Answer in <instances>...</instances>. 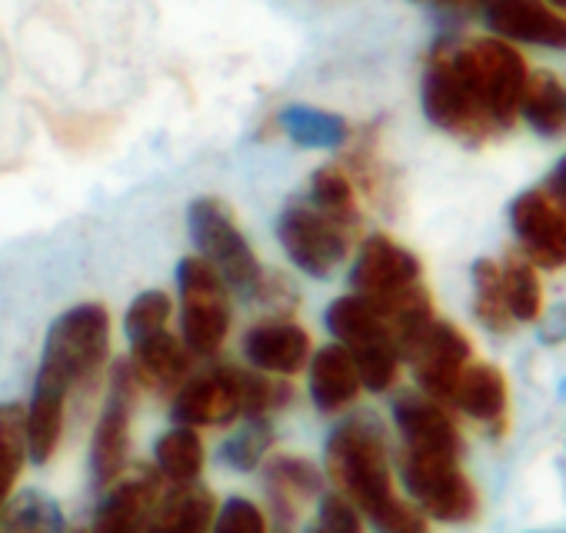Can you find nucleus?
<instances>
[{
    "label": "nucleus",
    "mask_w": 566,
    "mask_h": 533,
    "mask_svg": "<svg viewBox=\"0 0 566 533\" xmlns=\"http://www.w3.org/2000/svg\"><path fill=\"white\" fill-rule=\"evenodd\" d=\"M520 117L539 137L566 134V81H559L549 71L530 74L526 87H523V97H520Z\"/></svg>",
    "instance_id": "nucleus-22"
},
{
    "label": "nucleus",
    "mask_w": 566,
    "mask_h": 533,
    "mask_svg": "<svg viewBox=\"0 0 566 533\" xmlns=\"http://www.w3.org/2000/svg\"><path fill=\"white\" fill-rule=\"evenodd\" d=\"M394 424L400 430L403 450H427V453H463V437L447 414V407L427 394H403L394 404Z\"/></svg>",
    "instance_id": "nucleus-16"
},
{
    "label": "nucleus",
    "mask_w": 566,
    "mask_h": 533,
    "mask_svg": "<svg viewBox=\"0 0 566 533\" xmlns=\"http://www.w3.org/2000/svg\"><path fill=\"white\" fill-rule=\"evenodd\" d=\"M307 384H311V400L321 414H340L347 410L364 384L357 374V364L350 360V354L340 344H331L317 354H311L307 360Z\"/></svg>",
    "instance_id": "nucleus-19"
},
{
    "label": "nucleus",
    "mask_w": 566,
    "mask_h": 533,
    "mask_svg": "<svg viewBox=\"0 0 566 533\" xmlns=\"http://www.w3.org/2000/svg\"><path fill=\"white\" fill-rule=\"evenodd\" d=\"M510 227L533 266H543V271L566 266V217L543 190H523L513 197Z\"/></svg>",
    "instance_id": "nucleus-13"
},
{
    "label": "nucleus",
    "mask_w": 566,
    "mask_h": 533,
    "mask_svg": "<svg viewBox=\"0 0 566 533\" xmlns=\"http://www.w3.org/2000/svg\"><path fill=\"white\" fill-rule=\"evenodd\" d=\"M0 533H64L61 503L41 490H24L0 510Z\"/></svg>",
    "instance_id": "nucleus-25"
},
{
    "label": "nucleus",
    "mask_w": 566,
    "mask_h": 533,
    "mask_svg": "<svg viewBox=\"0 0 566 533\" xmlns=\"http://www.w3.org/2000/svg\"><path fill=\"white\" fill-rule=\"evenodd\" d=\"M180 341L193 357H213L230 334V288L213 266L193 253L177 263Z\"/></svg>",
    "instance_id": "nucleus-7"
},
{
    "label": "nucleus",
    "mask_w": 566,
    "mask_h": 533,
    "mask_svg": "<svg viewBox=\"0 0 566 533\" xmlns=\"http://www.w3.org/2000/svg\"><path fill=\"white\" fill-rule=\"evenodd\" d=\"M170 311H174V304H170V297L164 291H144V294H137L134 304L127 307V317H124L127 337L130 341H140L147 334L164 331L167 321H170Z\"/></svg>",
    "instance_id": "nucleus-31"
},
{
    "label": "nucleus",
    "mask_w": 566,
    "mask_h": 533,
    "mask_svg": "<svg viewBox=\"0 0 566 533\" xmlns=\"http://www.w3.org/2000/svg\"><path fill=\"white\" fill-rule=\"evenodd\" d=\"M307 200L324 210L327 217L340 220L344 227H354L360 230V207H357V184L350 180V174L340 167V164H331V167H321L314 177H311V190H307Z\"/></svg>",
    "instance_id": "nucleus-26"
},
{
    "label": "nucleus",
    "mask_w": 566,
    "mask_h": 533,
    "mask_svg": "<svg viewBox=\"0 0 566 533\" xmlns=\"http://www.w3.org/2000/svg\"><path fill=\"white\" fill-rule=\"evenodd\" d=\"M28 463V430H24V407L0 404V510L11 500L14 483Z\"/></svg>",
    "instance_id": "nucleus-29"
},
{
    "label": "nucleus",
    "mask_w": 566,
    "mask_h": 533,
    "mask_svg": "<svg viewBox=\"0 0 566 533\" xmlns=\"http://www.w3.org/2000/svg\"><path fill=\"white\" fill-rule=\"evenodd\" d=\"M111 360V314L104 304H77L64 311L44 341L31 404L24 407L28 460L48 463L64 437L67 407L77 390L94 387Z\"/></svg>",
    "instance_id": "nucleus-2"
},
{
    "label": "nucleus",
    "mask_w": 566,
    "mask_h": 533,
    "mask_svg": "<svg viewBox=\"0 0 566 533\" xmlns=\"http://www.w3.org/2000/svg\"><path fill=\"white\" fill-rule=\"evenodd\" d=\"M154 470L160 473V480L184 487V483H197L203 473V440L193 427H174L167 433L157 437L154 443Z\"/></svg>",
    "instance_id": "nucleus-23"
},
{
    "label": "nucleus",
    "mask_w": 566,
    "mask_h": 533,
    "mask_svg": "<svg viewBox=\"0 0 566 533\" xmlns=\"http://www.w3.org/2000/svg\"><path fill=\"white\" fill-rule=\"evenodd\" d=\"M307 533H364L360 510L344 493H327L321 500L317 520H314V526Z\"/></svg>",
    "instance_id": "nucleus-33"
},
{
    "label": "nucleus",
    "mask_w": 566,
    "mask_h": 533,
    "mask_svg": "<svg viewBox=\"0 0 566 533\" xmlns=\"http://www.w3.org/2000/svg\"><path fill=\"white\" fill-rule=\"evenodd\" d=\"M314 354L311 334L291 321V317H270L247 331L243 337V357L253 370L270 377H294L307 367Z\"/></svg>",
    "instance_id": "nucleus-15"
},
{
    "label": "nucleus",
    "mask_w": 566,
    "mask_h": 533,
    "mask_svg": "<svg viewBox=\"0 0 566 533\" xmlns=\"http://www.w3.org/2000/svg\"><path fill=\"white\" fill-rule=\"evenodd\" d=\"M453 407H460L470 420L483 424L490 433L506 430V407H510V390L506 377L493 364H467L457 390H453Z\"/></svg>",
    "instance_id": "nucleus-20"
},
{
    "label": "nucleus",
    "mask_w": 566,
    "mask_h": 533,
    "mask_svg": "<svg viewBox=\"0 0 566 533\" xmlns=\"http://www.w3.org/2000/svg\"><path fill=\"white\" fill-rule=\"evenodd\" d=\"M400 477L423 516H433L440 523H467L480 510L476 487L453 453L403 450Z\"/></svg>",
    "instance_id": "nucleus-8"
},
{
    "label": "nucleus",
    "mask_w": 566,
    "mask_h": 533,
    "mask_svg": "<svg viewBox=\"0 0 566 533\" xmlns=\"http://www.w3.org/2000/svg\"><path fill=\"white\" fill-rule=\"evenodd\" d=\"M543 194L556 203V210L566 217V157L556 160V167L546 174V184H543Z\"/></svg>",
    "instance_id": "nucleus-36"
},
{
    "label": "nucleus",
    "mask_w": 566,
    "mask_h": 533,
    "mask_svg": "<svg viewBox=\"0 0 566 533\" xmlns=\"http://www.w3.org/2000/svg\"><path fill=\"white\" fill-rule=\"evenodd\" d=\"M374 526H377L380 533H430V530H427V516H423L417 506L403 503V500H397L394 510L384 513Z\"/></svg>",
    "instance_id": "nucleus-34"
},
{
    "label": "nucleus",
    "mask_w": 566,
    "mask_h": 533,
    "mask_svg": "<svg viewBox=\"0 0 566 533\" xmlns=\"http://www.w3.org/2000/svg\"><path fill=\"white\" fill-rule=\"evenodd\" d=\"M74 533H87V530H74Z\"/></svg>",
    "instance_id": "nucleus-39"
},
{
    "label": "nucleus",
    "mask_w": 566,
    "mask_h": 533,
    "mask_svg": "<svg viewBox=\"0 0 566 533\" xmlns=\"http://www.w3.org/2000/svg\"><path fill=\"white\" fill-rule=\"evenodd\" d=\"M160 473L154 467H127L97 506L94 526L87 533H144L150 513L160 500Z\"/></svg>",
    "instance_id": "nucleus-14"
},
{
    "label": "nucleus",
    "mask_w": 566,
    "mask_h": 533,
    "mask_svg": "<svg viewBox=\"0 0 566 533\" xmlns=\"http://www.w3.org/2000/svg\"><path fill=\"white\" fill-rule=\"evenodd\" d=\"M543 344H559L566 341V304H556L549 311V317L543 321V331H539Z\"/></svg>",
    "instance_id": "nucleus-37"
},
{
    "label": "nucleus",
    "mask_w": 566,
    "mask_h": 533,
    "mask_svg": "<svg viewBox=\"0 0 566 533\" xmlns=\"http://www.w3.org/2000/svg\"><path fill=\"white\" fill-rule=\"evenodd\" d=\"M280 130L287 134L294 144L311 147V150H334V147H344L350 140V124L340 114L307 107V104H294V107L283 111Z\"/></svg>",
    "instance_id": "nucleus-24"
},
{
    "label": "nucleus",
    "mask_w": 566,
    "mask_h": 533,
    "mask_svg": "<svg viewBox=\"0 0 566 533\" xmlns=\"http://www.w3.org/2000/svg\"><path fill=\"white\" fill-rule=\"evenodd\" d=\"M526 77L523 54L500 38H443L427 54L420 104L443 134L486 144L516 124Z\"/></svg>",
    "instance_id": "nucleus-1"
},
{
    "label": "nucleus",
    "mask_w": 566,
    "mask_h": 533,
    "mask_svg": "<svg viewBox=\"0 0 566 533\" xmlns=\"http://www.w3.org/2000/svg\"><path fill=\"white\" fill-rule=\"evenodd\" d=\"M210 533H266L263 510L247 497H230L210 523Z\"/></svg>",
    "instance_id": "nucleus-32"
},
{
    "label": "nucleus",
    "mask_w": 566,
    "mask_h": 533,
    "mask_svg": "<svg viewBox=\"0 0 566 533\" xmlns=\"http://www.w3.org/2000/svg\"><path fill=\"white\" fill-rule=\"evenodd\" d=\"M473 314L476 321L493 331V334H510L513 331V317L503 297V274H500V263L490 257H480L473 263Z\"/></svg>",
    "instance_id": "nucleus-28"
},
{
    "label": "nucleus",
    "mask_w": 566,
    "mask_h": 533,
    "mask_svg": "<svg viewBox=\"0 0 566 533\" xmlns=\"http://www.w3.org/2000/svg\"><path fill=\"white\" fill-rule=\"evenodd\" d=\"M263 480H266V497H270V510L291 523L301 516V510L324 493V473L314 460L307 457H291V453H276L266 460L263 467Z\"/></svg>",
    "instance_id": "nucleus-18"
},
{
    "label": "nucleus",
    "mask_w": 566,
    "mask_h": 533,
    "mask_svg": "<svg viewBox=\"0 0 566 533\" xmlns=\"http://www.w3.org/2000/svg\"><path fill=\"white\" fill-rule=\"evenodd\" d=\"M213 513V493L200 483H184L157 500L144 533H210Z\"/></svg>",
    "instance_id": "nucleus-21"
},
{
    "label": "nucleus",
    "mask_w": 566,
    "mask_h": 533,
    "mask_svg": "<svg viewBox=\"0 0 566 533\" xmlns=\"http://www.w3.org/2000/svg\"><path fill=\"white\" fill-rule=\"evenodd\" d=\"M273 447V427L270 417H247L243 427H237L223 443H220V460L237 470V473H250L256 470L266 453Z\"/></svg>",
    "instance_id": "nucleus-30"
},
{
    "label": "nucleus",
    "mask_w": 566,
    "mask_h": 533,
    "mask_svg": "<svg viewBox=\"0 0 566 533\" xmlns=\"http://www.w3.org/2000/svg\"><path fill=\"white\" fill-rule=\"evenodd\" d=\"M360 230L344 227L340 220L317 210L311 200H294L276 220V237L283 253L291 257L297 271L311 278H331L347 260Z\"/></svg>",
    "instance_id": "nucleus-9"
},
{
    "label": "nucleus",
    "mask_w": 566,
    "mask_h": 533,
    "mask_svg": "<svg viewBox=\"0 0 566 533\" xmlns=\"http://www.w3.org/2000/svg\"><path fill=\"white\" fill-rule=\"evenodd\" d=\"M137 377L127 360L114 364L111 370V394L101 410L91 440V477L101 490H107L127 467H130V424L137 410Z\"/></svg>",
    "instance_id": "nucleus-10"
},
{
    "label": "nucleus",
    "mask_w": 566,
    "mask_h": 533,
    "mask_svg": "<svg viewBox=\"0 0 566 533\" xmlns=\"http://www.w3.org/2000/svg\"><path fill=\"white\" fill-rule=\"evenodd\" d=\"M327 473L374 523L400 500L394 493L387 437L374 417H350L327 437Z\"/></svg>",
    "instance_id": "nucleus-4"
},
{
    "label": "nucleus",
    "mask_w": 566,
    "mask_h": 533,
    "mask_svg": "<svg viewBox=\"0 0 566 533\" xmlns=\"http://www.w3.org/2000/svg\"><path fill=\"white\" fill-rule=\"evenodd\" d=\"M500 274H503V297L513 324H533L543 314V288L536 278V266L526 257L510 253L500 263Z\"/></svg>",
    "instance_id": "nucleus-27"
},
{
    "label": "nucleus",
    "mask_w": 566,
    "mask_h": 533,
    "mask_svg": "<svg viewBox=\"0 0 566 533\" xmlns=\"http://www.w3.org/2000/svg\"><path fill=\"white\" fill-rule=\"evenodd\" d=\"M327 331L334 341L350 354L357 364L360 384L374 394H384L397 384L400 377V351L397 341L387 327V321L357 294L337 297L327 307Z\"/></svg>",
    "instance_id": "nucleus-6"
},
{
    "label": "nucleus",
    "mask_w": 566,
    "mask_h": 533,
    "mask_svg": "<svg viewBox=\"0 0 566 533\" xmlns=\"http://www.w3.org/2000/svg\"><path fill=\"white\" fill-rule=\"evenodd\" d=\"M291 404V387L273 380L270 374L240 370L220 364L203 370L200 377H187V384L174 394L170 417L180 427H227L247 417H270Z\"/></svg>",
    "instance_id": "nucleus-3"
},
{
    "label": "nucleus",
    "mask_w": 566,
    "mask_h": 533,
    "mask_svg": "<svg viewBox=\"0 0 566 533\" xmlns=\"http://www.w3.org/2000/svg\"><path fill=\"white\" fill-rule=\"evenodd\" d=\"M473 357L470 337L450 321H430V327L417 337L403 360H410L417 384L427 397L440 400L443 407L453 404V390Z\"/></svg>",
    "instance_id": "nucleus-11"
},
{
    "label": "nucleus",
    "mask_w": 566,
    "mask_h": 533,
    "mask_svg": "<svg viewBox=\"0 0 566 533\" xmlns=\"http://www.w3.org/2000/svg\"><path fill=\"white\" fill-rule=\"evenodd\" d=\"M187 227L200 257L223 278V284L250 301H260L266 271L243 230L237 227L230 207L217 197H197L187 210Z\"/></svg>",
    "instance_id": "nucleus-5"
},
{
    "label": "nucleus",
    "mask_w": 566,
    "mask_h": 533,
    "mask_svg": "<svg viewBox=\"0 0 566 533\" xmlns=\"http://www.w3.org/2000/svg\"><path fill=\"white\" fill-rule=\"evenodd\" d=\"M476 21L506 44L566 51V14L546 0H486Z\"/></svg>",
    "instance_id": "nucleus-12"
},
{
    "label": "nucleus",
    "mask_w": 566,
    "mask_h": 533,
    "mask_svg": "<svg viewBox=\"0 0 566 533\" xmlns=\"http://www.w3.org/2000/svg\"><path fill=\"white\" fill-rule=\"evenodd\" d=\"M546 4H549V8H556V11H563V14H566V0H546Z\"/></svg>",
    "instance_id": "nucleus-38"
},
{
    "label": "nucleus",
    "mask_w": 566,
    "mask_h": 533,
    "mask_svg": "<svg viewBox=\"0 0 566 533\" xmlns=\"http://www.w3.org/2000/svg\"><path fill=\"white\" fill-rule=\"evenodd\" d=\"M190 360H193V354L187 351V344L164 327L157 334L130 341V360L127 364H130L140 387H147L150 394L167 397V394H177L187 384Z\"/></svg>",
    "instance_id": "nucleus-17"
},
{
    "label": "nucleus",
    "mask_w": 566,
    "mask_h": 533,
    "mask_svg": "<svg viewBox=\"0 0 566 533\" xmlns=\"http://www.w3.org/2000/svg\"><path fill=\"white\" fill-rule=\"evenodd\" d=\"M410 4L447 14V18H476L486 0H410Z\"/></svg>",
    "instance_id": "nucleus-35"
}]
</instances>
